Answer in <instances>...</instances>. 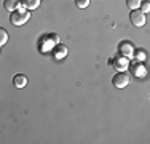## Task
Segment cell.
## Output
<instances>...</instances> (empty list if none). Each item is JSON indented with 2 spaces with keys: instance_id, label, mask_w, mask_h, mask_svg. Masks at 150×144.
Masks as SVG:
<instances>
[{
  "instance_id": "11",
  "label": "cell",
  "mask_w": 150,
  "mask_h": 144,
  "mask_svg": "<svg viewBox=\"0 0 150 144\" xmlns=\"http://www.w3.org/2000/svg\"><path fill=\"white\" fill-rule=\"evenodd\" d=\"M142 0H126V6L129 10H137L139 6H141Z\"/></svg>"
},
{
  "instance_id": "13",
  "label": "cell",
  "mask_w": 150,
  "mask_h": 144,
  "mask_svg": "<svg viewBox=\"0 0 150 144\" xmlns=\"http://www.w3.org/2000/svg\"><path fill=\"white\" fill-rule=\"evenodd\" d=\"M141 10H142L144 13H150V2H147V0H142Z\"/></svg>"
},
{
  "instance_id": "10",
  "label": "cell",
  "mask_w": 150,
  "mask_h": 144,
  "mask_svg": "<svg viewBox=\"0 0 150 144\" xmlns=\"http://www.w3.org/2000/svg\"><path fill=\"white\" fill-rule=\"evenodd\" d=\"M40 2H42V0H23L21 3H23L27 10H35L38 5H40Z\"/></svg>"
},
{
  "instance_id": "3",
  "label": "cell",
  "mask_w": 150,
  "mask_h": 144,
  "mask_svg": "<svg viewBox=\"0 0 150 144\" xmlns=\"http://www.w3.org/2000/svg\"><path fill=\"white\" fill-rule=\"evenodd\" d=\"M112 83L115 85L117 88H125V86L129 83V75H128L125 71H121V72H118V74L113 75Z\"/></svg>"
},
{
  "instance_id": "14",
  "label": "cell",
  "mask_w": 150,
  "mask_h": 144,
  "mask_svg": "<svg viewBox=\"0 0 150 144\" xmlns=\"http://www.w3.org/2000/svg\"><path fill=\"white\" fill-rule=\"evenodd\" d=\"M75 3H77L78 8H86L90 5V0H75Z\"/></svg>"
},
{
  "instance_id": "6",
  "label": "cell",
  "mask_w": 150,
  "mask_h": 144,
  "mask_svg": "<svg viewBox=\"0 0 150 144\" xmlns=\"http://www.w3.org/2000/svg\"><path fill=\"white\" fill-rule=\"evenodd\" d=\"M21 5H23V3H21V0H5V3H3L5 10H6V11H10V13L19 10Z\"/></svg>"
},
{
  "instance_id": "1",
  "label": "cell",
  "mask_w": 150,
  "mask_h": 144,
  "mask_svg": "<svg viewBox=\"0 0 150 144\" xmlns=\"http://www.w3.org/2000/svg\"><path fill=\"white\" fill-rule=\"evenodd\" d=\"M29 18H30V13L27 11V8L24 5H21L19 10L10 13V21H11L15 26H23L26 21H29Z\"/></svg>"
},
{
  "instance_id": "7",
  "label": "cell",
  "mask_w": 150,
  "mask_h": 144,
  "mask_svg": "<svg viewBox=\"0 0 150 144\" xmlns=\"http://www.w3.org/2000/svg\"><path fill=\"white\" fill-rule=\"evenodd\" d=\"M13 83H15L16 88H24L27 85V77L24 74H16L13 77Z\"/></svg>"
},
{
  "instance_id": "4",
  "label": "cell",
  "mask_w": 150,
  "mask_h": 144,
  "mask_svg": "<svg viewBox=\"0 0 150 144\" xmlns=\"http://www.w3.org/2000/svg\"><path fill=\"white\" fill-rule=\"evenodd\" d=\"M112 66L115 67L118 72H121V71H126V69H128V66H129V61H128L126 56H118V58H115V59H113V64H112Z\"/></svg>"
},
{
  "instance_id": "2",
  "label": "cell",
  "mask_w": 150,
  "mask_h": 144,
  "mask_svg": "<svg viewBox=\"0 0 150 144\" xmlns=\"http://www.w3.org/2000/svg\"><path fill=\"white\" fill-rule=\"evenodd\" d=\"M129 21H131V24L136 27H142L145 24V13L142 11V10H131V13H129Z\"/></svg>"
},
{
  "instance_id": "12",
  "label": "cell",
  "mask_w": 150,
  "mask_h": 144,
  "mask_svg": "<svg viewBox=\"0 0 150 144\" xmlns=\"http://www.w3.org/2000/svg\"><path fill=\"white\" fill-rule=\"evenodd\" d=\"M6 42H8V34H6L5 29L0 27V45H5Z\"/></svg>"
},
{
  "instance_id": "5",
  "label": "cell",
  "mask_w": 150,
  "mask_h": 144,
  "mask_svg": "<svg viewBox=\"0 0 150 144\" xmlns=\"http://www.w3.org/2000/svg\"><path fill=\"white\" fill-rule=\"evenodd\" d=\"M120 53H121V56H126V58H131L134 55V48H133V45H131L129 42H123L120 45Z\"/></svg>"
},
{
  "instance_id": "8",
  "label": "cell",
  "mask_w": 150,
  "mask_h": 144,
  "mask_svg": "<svg viewBox=\"0 0 150 144\" xmlns=\"http://www.w3.org/2000/svg\"><path fill=\"white\" fill-rule=\"evenodd\" d=\"M131 71H133V74L137 75V77H145V72H147L144 67V64H141V63L131 64Z\"/></svg>"
},
{
  "instance_id": "9",
  "label": "cell",
  "mask_w": 150,
  "mask_h": 144,
  "mask_svg": "<svg viewBox=\"0 0 150 144\" xmlns=\"http://www.w3.org/2000/svg\"><path fill=\"white\" fill-rule=\"evenodd\" d=\"M67 56V46L66 45H56L54 48V58L56 59H61V58Z\"/></svg>"
}]
</instances>
